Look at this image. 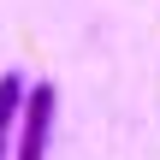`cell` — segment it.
Returning <instances> with one entry per match:
<instances>
[{"mask_svg":"<svg viewBox=\"0 0 160 160\" xmlns=\"http://www.w3.org/2000/svg\"><path fill=\"white\" fill-rule=\"evenodd\" d=\"M24 77L0 71V160H12V137H18V113H24Z\"/></svg>","mask_w":160,"mask_h":160,"instance_id":"cell-2","label":"cell"},{"mask_svg":"<svg viewBox=\"0 0 160 160\" xmlns=\"http://www.w3.org/2000/svg\"><path fill=\"white\" fill-rule=\"evenodd\" d=\"M53 113H59V89L53 83H30L24 89V113H18V137H12V160H48Z\"/></svg>","mask_w":160,"mask_h":160,"instance_id":"cell-1","label":"cell"}]
</instances>
